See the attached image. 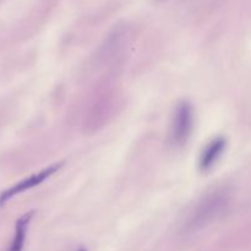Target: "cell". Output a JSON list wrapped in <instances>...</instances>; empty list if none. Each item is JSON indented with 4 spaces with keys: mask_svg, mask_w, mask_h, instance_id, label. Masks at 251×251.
Returning a JSON list of instances; mask_svg holds the SVG:
<instances>
[{
    "mask_svg": "<svg viewBox=\"0 0 251 251\" xmlns=\"http://www.w3.org/2000/svg\"><path fill=\"white\" fill-rule=\"evenodd\" d=\"M230 200L232 193L227 188H216L206 193L185 216L183 232L194 234L217 221L228 210Z\"/></svg>",
    "mask_w": 251,
    "mask_h": 251,
    "instance_id": "obj_1",
    "label": "cell"
},
{
    "mask_svg": "<svg viewBox=\"0 0 251 251\" xmlns=\"http://www.w3.org/2000/svg\"><path fill=\"white\" fill-rule=\"evenodd\" d=\"M63 167H64V162H58V163H54V164H51V166L44 168L43 171L38 172V173L32 174V176H28V178L24 179V180L19 181V183H16L15 185H12L11 188L4 190L1 194H0V207H1V206H4L9 200H11L14 196L19 195V194H21V193H25V191L29 190V189H32V188H34V186L42 184L44 180H46V179H48L49 176H51L53 174H55L56 172L60 171Z\"/></svg>",
    "mask_w": 251,
    "mask_h": 251,
    "instance_id": "obj_3",
    "label": "cell"
},
{
    "mask_svg": "<svg viewBox=\"0 0 251 251\" xmlns=\"http://www.w3.org/2000/svg\"><path fill=\"white\" fill-rule=\"evenodd\" d=\"M194 129V108L188 100L176 104L171 123L169 140L174 146H183L189 141Z\"/></svg>",
    "mask_w": 251,
    "mask_h": 251,
    "instance_id": "obj_2",
    "label": "cell"
},
{
    "mask_svg": "<svg viewBox=\"0 0 251 251\" xmlns=\"http://www.w3.org/2000/svg\"><path fill=\"white\" fill-rule=\"evenodd\" d=\"M33 211L25 213L24 216L16 221V226H15V234L12 238V242L10 244L7 251H22L25 247V242H26L27 229H28L29 222H31L32 217H33Z\"/></svg>",
    "mask_w": 251,
    "mask_h": 251,
    "instance_id": "obj_5",
    "label": "cell"
},
{
    "mask_svg": "<svg viewBox=\"0 0 251 251\" xmlns=\"http://www.w3.org/2000/svg\"><path fill=\"white\" fill-rule=\"evenodd\" d=\"M227 147V140L222 136H217L211 140L205 149L202 150L199 159V168L201 172H208L220 159L222 153Z\"/></svg>",
    "mask_w": 251,
    "mask_h": 251,
    "instance_id": "obj_4",
    "label": "cell"
},
{
    "mask_svg": "<svg viewBox=\"0 0 251 251\" xmlns=\"http://www.w3.org/2000/svg\"><path fill=\"white\" fill-rule=\"evenodd\" d=\"M78 251H86L85 249H81V250H78Z\"/></svg>",
    "mask_w": 251,
    "mask_h": 251,
    "instance_id": "obj_6",
    "label": "cell"
}]
</instances>
